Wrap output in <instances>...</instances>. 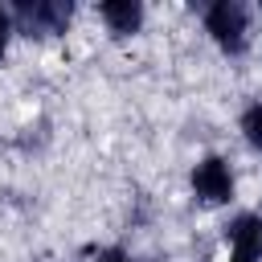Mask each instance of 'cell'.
<instances>
[{
  "label": "cell",
  "instance_id": "obj_1",
  "mask_svg": "<svg viewBox=\"0 0 262 262\" xmlns=\"http://www.w3.org/2000/svg\"><path fill=\"white\" fill-rule=\"evenodd\" d=\"M201 25L209 41L225 57H246L254 45V8L242 0H209L201 4Z\"/></svg>",
  "mask_w": 262,
  "mask_h": 262
},
{
  "label": "cell",
  "instance_id": "obj_2",
  "mask_svg": "<svg viewBox=\"0 0 262 262\" xmlns=\"http://www.w3.org/2000/svg\"><path fill=\"white\" fill-rule=\"evenodd\" d=\"M8 16L16 37L45 41V37H61L74 25V0H16L8 4Z\"/></svg>",
  "mask_w": 262,
  "mask_h": 262
},
{
  "label": "cell",
  "instance_id": "obj_3",
  "mask_svg": "<svg viewBox=\"0 0 262 262\" xmlns=\"http://www.w3.org/2000/svg\"><path fill=\"white\" fill-rule=\"evenodd\" d=\"M188 192H192V201L205 205V209H225V205H233V196H237V172H233V164H229L221 151L201 156V160L192 164V172H188Z\"/></svg>",
  "mask_w": 262,
  "mask_h": 262
},
{
  "label": "cell",
  "instance_id": "obj_4",
  "mask_svg": "<svg viewBox=\"0 0 262 262\" xmlns=\"http://www.w3.org/2000/svg\"><path fill=\"white\" fill-rule=\"evenodd\" d=\"M221 242H225V254H242V258L262 262V213L258 209L229 213V221L221 225Z\"/></svg>",
  "mask_w": 262,
  "mask_h": 262
},
{
  "label": "cell",
  "instance_id": "obj_5",
  "mask_svg": "<svg viewBox=\"0 0 262 262\" xmlns=\"http://www.w3.org/2000/svg\"><path fill=\"white\" fill-rule=\"evenodd\" d=\"M94 12H98L102 29H106L115 41L135 37V33L147 25V4H143V0H102Z\"/></svg>",
  "mask_w": 262,
  "mask_h": 262
},
{
  "label": "cell",
  "instance_id": "obj_6",
  "mask_svg": "<svg viewBox=\"0 0 262 262\" xmlns=\"http://www.w3.org/2000/svg\"><path fill=\"white\" fill-rule=\"evenodd\" d=\"M237 131H242V143H246L254 156H262V98H250V102L242 106Z\"/></svg>",
  "mask_w": 262,
  "mask_h": 262
},
{
  "label": "cell",
  "instance_id": "obj_7",
  "mask_svg": "<svg viewBox=\"0 0 262 262\" xmlns=\"http://www.w3.org/2000/svg\"><path fill=\"white\" fill-rule=\"evenodd\" d=\"M90 262H139V258H135V254H131L127 246H119V242H111V246H98Z\"/></svg>",
  "mask_w": 262,
  "mask_h": 262
},
{
  "label": "cell",
  "instance_id": "obj_8",
  "mask_svg": "<svg viewBox=\"0 0 262 262\" xmlns=\"http://www.w3.org/2000/svg\"><path fill=\"white\" fill-rule=\"evenodd\" d=\"M12 37H16V29H12V16H8V8L0 4V66H4L8 49H12Z\"/></svg>",
  "mask_w": 262,
  "mask_h": 262
},
{
  "label": "cell",
  "instance_id": "obj_9",
  "mask_svg": "<svg viewBox=\"0 0 262 262\" xmlns=\"http://www.w3.org/2000/svg\"><path fill=\"white\" fill-rule=\"evenodd\" d=\"M225 262H254V258H242V254H225Z\"/></svg>",
  "mask_w": 262,
  "mask_h": 262
}]
</instances>
